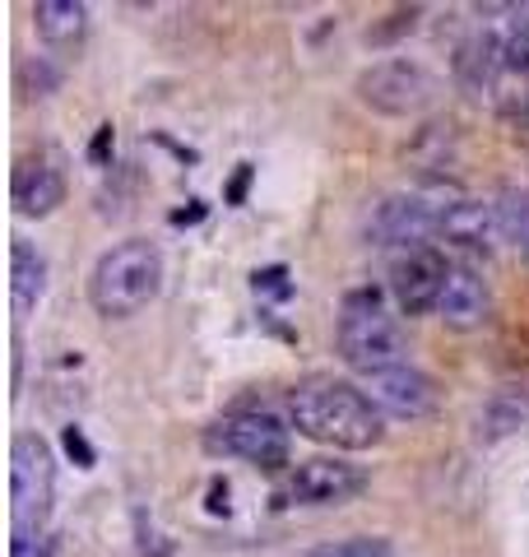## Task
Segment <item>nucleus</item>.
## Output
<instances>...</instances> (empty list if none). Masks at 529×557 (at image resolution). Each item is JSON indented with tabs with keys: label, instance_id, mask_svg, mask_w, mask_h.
<instances>
[{
	"label": "nucleus",
	"instance_id": "nucleus-1",
	"mask_svg": "<svg viewBox=\"0 0 529 557\" xmlns=\"http://www.w3.org/2000/svg\"><path fill=\"white\" fill-rule=\"evenodd\" d=\"M288 423L297 437L334 450H372L385 442V413L372 395L340 376H307L288 391Z\"/></svg>",
	"mask_w": 529,
	"mask_h": 557
},
{
	"label": "nucleus",
	"instance_id": "nucleus-2",
	"mask_svg": "<svg viewBox=\"0 0 529 557\" xmlns=\"http://www.w3.org/2000/svg\"><path fill=\"white\" fill-rule=\"evenodd\" d=\"M158 293H163V251L149 237H126L98 256L88 274V302L102 321L139 317Z\"/></svg>",
	"mask_w": 529,
	"mask_h": 557
},
{
	"label": "nucleus",
	"instance_id": "nucleus-3",
	"mask_svg": "<svg viewBox=\"0 0 529 557\" xmlns=\"http://www.w3.org/2000/svg\"><path fill=\"white\" fill-rule=\"evenodd\" d=\"M334 348H340V358L362 376H381V372L409 362V344H404L399 325L391 311H385L377 288H358L344 298L340 321H334Z\"/></svg>",
	"mask_w": 529,
	"mask_h": 557
},
{
	"label": "nucleus",
	"instance_id": "nucleus-4",
	"mask_svg": "<svg viewBox=\"0 0 529 557\" xmlns=\"http://www.w3.org/2000/svg\"><path fill=\"white\" fill-rule=\"evenodd\" d=\"M57 502V450L38 432H20L10 442V544L47 534Z\"/></svg>",
	"mask_w": 529,
	"mask_h": 557
},
{
	"label": "nucleus",
	"instance_id": "nucleus-5",
	"mask_svg": "<svg viewBox=\"0 0 529 557\" xmlns=\"http://www.w3.org/2000/svg\"><path fill=\"white\" fill-rule=\"evenodd\" d=\"M205 450L223 460H242L256 469H284L293 465V432L279 423L274 413H251V409H233L214 418L205 428Z\"/></svg>",
	"mask_w": 529,
	"mask_h": 557
},
{
	"label": "nucleus",
	"instance_id": "nucleus-6",
	"mask_svg": "<svg viewBox=\"0 0 529 557\" xmlns=\"http://www.w3.org/2000/svg\"><path fill=\"white\" fill-rule=\"evenodd\" d=\"M353 94H358L362 108L377 112V116H418L436 102L441 84L422 61L391 57V61H372L367 70H358Z\"/></svg>",
	"mask_w": 529,
	"mask_h": 557
},
{
	"label": "nucleus",
	"instance_id": "nucleus-7",
	"mask_svg": "<svg viewBox=\"0 0 529 557\" xmlns=\"http://www.w3.org/2000/svg\"><path fill=\"white\" fill-rule=\"evenodd\" d=\"M455 196H441V190L422 186V190H395V196H381L367 209L362 237L372 247H395V251H414L428 247V237H436L441 228V209Z\"/></svg>",
	"mask_w": 529,
	"mask_h": 557
},
{
	"label": "nucleus",
	"instance_id": "nucleus-8",
	"mask_svg": "<svg viewBox=\"0 0 529 557\" xmlns=\"http://www.w3.org/2000/svg\"><path fill=\"white\" fill-rule=\"evenodd\" d=\"M367 469L353 465L344 456H311V460H297L284 479V497L288 507H344L358 493H367Z\"/></svg>",
	"mask_w": 529,
	"mask_h": 557
},
{
	"label": "nucleus",
	"instance_id": "nucleus-9",
	"mask_svg": "<svg viewBox=\"0 0 529 557\" xmlns=\"http://www.w3.org/2000/svg\"><path fill=\"white\" fill-rule=\"evenodd\" d=\"M451 278V260L436 247H414V251H395L391 270H385V288L395 298L399 317H428L441 307V293H446Z\"/></svg>",
	"mask_w": 529,
	"mask_h": 557
},
{
	"label": "nucleus",
	"instance_id": "nucleus-10",
	"mask_svg": "<svg viewBox=\"0 0 529 557\" xmlns=\"http://www.w3.org/2000/svg\"><path fill=\"white\" fill-rule=\"evenodd\" d=\"M65 172L57 153H24L10 177V205L24 219H47L65 205Z\"/></svg>",
	"mask_w": 529,
	"mask_h": 557
},
{
	"label": "nucleus",
	"instance_id": "nucleus-11",
	"mask_svg": "<svg viewBox=\"0 0 529 557\" xmlns=\"http://www.w3.org/2000/svg\"><path fill=\"white\" fill-rule=\"evenodd\" d=\"M367 395L381 405V413H395V418H428L441 405V386L422 368H414V362L391 368L381 376H367Z\"/></svg>",
	"mask_w": 529,
	"mask_h": 557
},
{
	"label": "nucleus",
	"instance_id": "nucleus-12",
	"mask_svg": "<svg viewBox=\"0 0 529 557\" xmlns=\"http://www.w3.org/2000/svg\"><path fill=\"white\" fill-rule=\"evenodd\" d=\"M502 79H506V61H502L497 28H483L469 42H460V51H455V84L473 102H497Z\"/></svg>",
	"mask_w": 529,
	"mask_h": 557
},
{
	"label": "nucleus",
	"instance_id": "nucleus-13",
	"mask_svg": "<svg viewBox=\"0 0 529 557\" xmlns=\"http://www.w3.org/2000/svg\"><path fill=\"white\" fill-rule=\"evenodd\" d=\"M441 242L460 251H473V256H488L492 242L502 237V223H497V205L488 200H473V196H455L446 209H441V228H436Z\"/></svg>",
	"mask_w": 529,
	"mask_h": 557
},
{
	"label": "nucleus",
	"instance_id": "nucleus-14",
	"mask_svg": "<svg viewBox=\"0 0 529 557\" xmlns=\"http://www.w3.org/2000/svg\"><path fill=\"white\" fill-rule=\"evenodd\" d=\"M436 317L446 321L451 330H479L492 317V288H488V278L473 270V265H451V278H446V293H441Z\"/></svg>",
	"mask_w": 529,
	"mask_h": 557
},
{
	"label": "nucleus",
	"instance_id": "nucleus-15",
	"mask_svg": "<svg viewBox=\"0 0 529 557\" xmlns=\"http://www.w3.org/2000/svg\"><path fill=\"white\" fill-rule=\"evenodd\" d=\"M47 278H51V265L47 256L33 247V242L14 237L10 242V307L14 317H28V311H38V302L47 298Z\"/></svg>",
	"mask_w": 529,
	"mask_h": 557
},
{
	"label": "nucleus",
	"instance_id": "nucleus-16",
	"mask_svg": "<svg viewBox=\"0 0 529 557\" xmlns=\"http://www.w3.org/2000/svg\"><path fill=\"white\" fill-rule=\"evenodd\" d=\"M33 28L51 51H75L88 33V5H79V0H38Z\"/></svg>",
	"mask_w": 529,
	"mask_h": 557
},
{
	"label": "nucleus",
	"instance_id": "nucleus-17",
	"mask_svg": "<svg viewBox=\"0 0 529 557\" xmlns=\"http://www.w3.org/2000/svg\"><path fill=\"white\" fill-rule=\"evenodd\" d=\"M525 418H529L525 395H516V391L492 395L488 405L479 409V442H502V437H510V432H516Z\"/></svg>",
	"mask_w": 529,
	"mask_h": 557
},
{
	"label": "nucleus",
	"instance_id": "nucleus-18",
	"mask_svg": "<svg viewBox=\"0 0 529 557\" xmlns=\"http://www.w3.org/2000/svg\"><path fill=\"white\" fill-rule=\"evenodd\" d=\"M497 223H502V237L520 251V260L529 265V190L506 186L497 196Z\"/></svg>",
	"mask_w": 529,
	"mask_h": 557
},
{
	"label": "nucleus",
	"instance_id": "nucleus-19",
	"mask_svg": "<svg viewBox=\"0 0 529 557\" xmlns=\"http://www.w3.org/2000/svg\"><path fill=\"white\" fill-rule=\"evenodd\" d=\"M303 557H395V544L385 534H348L334 544H316Z\"/></svg>",
	"mask_w": 529,
	"mask_h": 557
},
{
	"label": "nucleus",
	"instance_id": "nucleus-20",
	"mask_svg": "<svg viewBox=\"0 0 529 557\" xmlns=\"http://www.w3.org/2000/svg\"><path fill=\"white\" fill-rule=\"evenodd\" d=\"M497 38H502L506 75L529 79V20H510L506 28H497Z\"/></svg>",
	"mask_w": 529,
	"mask_h": 557
},
{
	"label": "nucleus",
	"instance_id": "nucleus-21",
	"mask_svg": "<svg viewBox=\"0 0 529 557\" xmlns=\"http://www.w3.org/2000/svg\"><path fill=\"white\" fill-rule=\"evenodd\" d=\"M28 75H33V61H24V65H20V94H24V98H33V89H28ZM57 84H61L57 70H38V94H42V98H47L51 89H57Z\"/></svg>",
	"mask_w": 529,
	"mask_h": 557
},
{
	"label": "nucleus",
	"instance_id": "nucleus-22",
	"mask_svg": "<svg viewBox=\"0 0 529 557\" xmlns=\"http://www.w3.org/2000/svg\"><path fill=\"white\" fill-rule=\"evenodd\" d=\"M65 450H70V456H79L84 469H94V446L84 442V432H79V428H65Z\"/></svg>",
	"mask_w": 529,
	"mask_h": 557
},
{
	"label": "nucleus",
	"instance_id": "nucleus-23",
	"mask_svg": "<svg viewBox=\"0 0 529 557\" xmlns=\"http://www.w3.org/2000/svg\"><path fill=\"white\" fill-rule=\"evenodd\" d=\"M57 548V539L42 534V539H28V544H10V557H51Z\"/></svg>",
	"mask_w": 529,
	"mask_h": 557
},
{
	"label": "nucleus",
	"instance_id": "nucleus-24",
	"mask_svg": "<svg viewBox=\"0 0 529 557\" xmlns=\"http://www.w3.org/2000/svg\"><path fill=\"white\" fill-rule=\"evenodd\" d=\"M108 153H112V126H98V135H94V163H108Z\"/></svg>",
	"mask_w": 529,
	"mask_h": 557
},
{
	"label": "nucleus",
	"instance_id": "nucleus-25",
	"mask_svg": "<svg viewBox=\"0 0 529 557\" xmlns=\"http://www.w3.org/2000/svg\"><path fill=\"white\" fill-rule=\"evenodd\" d=\"M246 177H251V172L242 168V172H237V182H233V200H242V190H246Z\"/></svg>",
	"mask_w": 529,
	"mask_h": 557
},
{
	"label": "nucleus",
	"instance_id": "nucleus-26",
	"mask_svg": "<svg viewBox=\"0 0 529 557\" xmlns=\"http://www.w3.org/2000/svg\"><path fill=\"white\" fill-rule=\"evenodd\" d=\"M525 121H529V94H525Z\"/></svg>",
	"mask_w": 529,
	"mask_h": 557
}]
</instances>
